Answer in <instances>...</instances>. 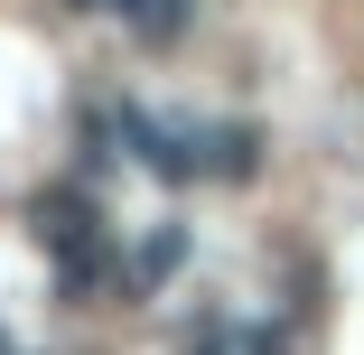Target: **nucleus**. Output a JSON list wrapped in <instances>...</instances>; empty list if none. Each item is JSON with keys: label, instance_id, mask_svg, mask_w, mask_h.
Listing matches in <instances>:
<instances>
[{"label": "nucleus", "instance_id": "2", "mask_svg": "<svg viewBox=\"0 0 364 355\" xmlns=\"http://www.w3.org/2000/svg\"><path fill=\"white\" fill-rule=\"evenodd\" d=\"M178 262H187V225H150V234L131 243V290H159Z\"/></svg>", "mask_w": 364, "mask_h": 355}, {"label": "nucleus", "instance_id": "4", "mask_svg": "<svg viewBox=\"0 0 364 355\" xmlns=\"http://www.w3.org/2000/svg\"><path fill=\"white\" fill-rule=\"evenodd\" d=\"M65 10H112V0H65Z\"/></svg>", "mask_w": 364, "mask_h": 355}, {"label": "nucleus", "instance_id": "1", "mask_svg": "<svg viewBox=\"0 0 364 355\" xmlns=\"http://www.w3.org/2000/svg\"><path fill=\"white\" fill-rule=\"evenodd\" d=\"M262 131L252 122H196V178H252Z\"/></svg>", "mask_w": 364, "mask_h": 355}, {"label": "nucleus", "instance_id": "5", "mask_svg": "<svg viewBox=\"0 0 364 355\" xmlns=\"http://www.w3.org/2000/svg\"><path fill=\"white\" fill-rule=\"evenodd\" d=\"M0 355H19V346H10V327H0Z\"/></svg>", "mask_w": 364, "mask_h": 355}, {"label": "nucleus", "instance_id": "3", "mask_svg": "<svg viewBox=\"0 0 364 355\" xmlns=\"http://www.w3.org/2000/svg\"><path fill=\"white\" fill-rule=\"evenodd\" d=\"M122 10V28L140 38V47H168V38H187V0H112Z\"/></svg>", "mask_w": 364, "mask_h": 355}]
</instances>
